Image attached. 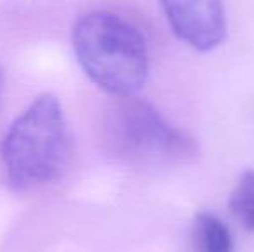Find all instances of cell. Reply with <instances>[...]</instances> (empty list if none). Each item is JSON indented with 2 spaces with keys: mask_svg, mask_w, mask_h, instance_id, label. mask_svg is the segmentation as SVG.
I'll list each match as a JSON object with an SVG mask.
<instances>
[{
  "mask_svg": "<svg viewBox=\"0 0 254 252\" xmlns=\"http://www.w3.org/2000/svg\"><path fill=\"white\" fill-rule=\"evenodd\" d=\"M2 94H3V71L0 67V104H2Z\"/></svg>",
  "mask_w": 254,
  "mask_h": 252,
  "instance_id": "obj_7",
  "label": "cell"
},
{
  "mask_svg": "<svg viewBox=\"0 0 254 252\" xmlns=\"http://www.w3.org/2000/svg\"><path fill=\"white\" fill-rule=\"evenodd\" d=\"M171 31L194 50L211 52L227 38L223 0H159Z\"/></svg>",
  "mask_w": 254,
  "mask_h": 252,
  "instance_id": "obj_4",
  "label": "cell"
},
{
  "mask_svg": "<svg viewBox=\"0 0 254 252\" xmlns=\"http://www.w3.org/2000/svg\"><path fill=\"white\" fill-rule=\"evenodd\" d=\"M73 137L63 102L42 94L7 126L0 140V164L14 189L49 185L66 173Z\"/></svg>",
  "mask_w": 254,
  "mask_h": 252,
  "instance_id": "obj_1",
  "label": "cell"
},
{
  "mask_svg": "<svg viewBox=\"0 0 254 252\" xmlns=\"http://www.w3.org/2000/svg\"><path fill=\"white\" fill-rule=\"evenodd\" d=\"M71 47L88 80L114 99L133 97L147 81V40L113 10L81 14L71 28Z\"/></svg>",
  "mask_w": 254,
  "mask_h": 252,
  "instance_id": "obj_2",
  "label": "cell"
},
{
  "mask_svg": "<svg viewBox=\"0 0 254 252\" xmlns=\"http://www.w3.org/2000/svg\"><path fill=\"white\" fill-rule=\"evenodd\" d=\"M106 144L116 159L128 164L185 162L197 155L199 145L173 126L147 101L116 99L106 116Z\"/></svg>",
  "mask_w": 254,
  "mask_h": 252,
  "instance_id": "obj_3",
  "label": "cell"
},
{
  "mask_svg": "<svg viewBox=\"0 0 254 252\" xmlns=\"http://www.w3.org/2000/svg\"><path fill=\"white\" fill-rule=\"evenodd\" d=\"M194 252H234V237L228 225L214 212L201 211L192 225Z\"/></svg>",
  "mask_w": 254,
  "mask_h": 252,
  "instance_id": "obj_5",
  "label": "cell"
},
{
  "mask_svg": "<svg viewBox=\"0 0 254 252\" xmlns=\"http://www.w3.org/2000/svg\"><path fill=\"white\" fill-rule=\"evenodd\" d=\"M228 207L246 230L254 232V169H248L239 176L228 199Z\"/></svg>",
  "mask_w": 254,
  "mask_h": 252,
  "instance_id": "obj_6",
  "label": "cell"
}]
</instances>
